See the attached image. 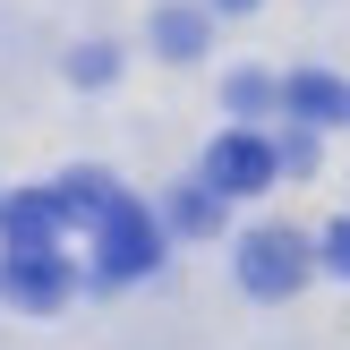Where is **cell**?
Wrapping results in <instances>:
<instances>
[{
    "label": "cell",
    "instance_id": "cell-1",
    "mask_svg": "<svg viewBox=\"0 0 350 350\" xmlns=\"http://www.w3.org/2000/svg\"><path fill=\"white\" fill-rule=\"evenodd\" d=\"M154 256H163L154 214H146L137 197H120L111 214L94 222V273H103V282H137V273H154Z\"/></svg>",
    "mask_w": 350,
    "mask_h": 350
},
{
    "label": "cell",
    "instance_id": "cell-2",
    "mask_svg": "<svg viewBox=\"0 0 350 350\" xmlns=\"http://www.w3.org/2000/svg\"><path fill=\"white\" fill-rule=\"evenodd\" d=\"M273 171H282V154H273L256 129H231V137L205 146V188H222V197H265Z\"/></svg>",
    "mask_w": 350,
    "mask_h": 350
},
{
    "label": "cell",
    "instance_id": "cell-3",
    "mask_svg": "<svg viewBox=\"0 0 350 350\" xmlns=\"http://www.w3.org/2000/svg\"><path fill=\"white\" fill-rule=\"evenodd\" d=\"M239 282H248L256 299H291V291L308 282V239L299 231H248L239 239Z\"/></svg>",
    "mask_w": 350,
    "mask_h": 350
},
{
    "label": "cell",
    "instance_id": "cell-4",
    "mask_svg": "<svg viewBox=\"0 0 350 350\" xmlns=\"http://www.w3.org/2000/svg\"><path fill=\"white\" fill-rule=\"evenodd\" d=\"M60 197L51 188H26V197H9L0 205V231H9V256H51L60 248Z\"/></svg>",
    "mask_w": 350,
    "mask_h": 350
},
{
    "label": "cell",
    "instance_id": "cell-5",
    "mask_svg": "<svg viewBox=\"0 0 350 350\" xmlns=\"http://www.w3.org/2000/svg\"><path fill=\"white\" fill-rule=\"evenodd\" d=\"M0 291H9V299L26 308V317H51V308L68 299V265H60V248H51V256H9Z\"/></svg>",
    "mask_w": 350,
    "mask_h": 350
},
{
    "label": "cell",
    "instance_id": "cell-6",
    "mask_svg": "<svg viewBox=\"0 0 350 350\" xmlns=\"http://www.w3.org/2000/svg\"><path fill=\"white\" fill-rule=\"evenodd\" d=\"M282 103H291V120H299V129H325V120H350V94L334 77H325V68H299V77L282 85Z\"/></svg>",
    "mask_w": 350,
    "mask_h": 350
},
{
    "label": "cell",
    "instance_id": "cell-7",
    "mask_svg": "<svg viewBox=\"0 0 350 350\" xmlns=\"http://www.w3.org/2000/svg\"><path fill=\"white\" fill-rule=\"evenodd\" d=\"M51 197H60V214H68V222H103V214L120 205V188L103 180V171H68V180L51 188Z\"/></svg>",
    "mask_w": 350,
    "mask_h": 350
},
{
    "label": "cell",
    "instance_id": "cell-8",
    "mask_svg": "<svg viewBox=\"0 0 350 350\" xmlns=\"http://www.w3.org/2000/svg\"><path fill=\"white\" fill-rule=\"evenodd\" d=\"M154 43H163L171 60H197V51H205V17L197 9H163V17H154Z\"/></svg>",
    "mask_w": 350,
    "mask_h": 350
},
{
    "label": "cell",
    "instance_id": "cell-9",
    "mask_svg": "<svg viewBox=\"0 0 350 350\" xmlns=\"http://www.w3.org/2000/svg\"><path fill=\"white\" fill-rule=\"evenodd\" d=\"M214 214H222V188H188V197L171 205V222H180V231H214Z\"/></svg>",
    "mask_w": 350,
    "mask_h": 350
},
{
    "label": "cell",
    "instance_id": "cell-10",
    "mask_svg": "<svg viewBox=\"0 0 350 350\" xmlns=\"http://www.w3.org/2000/svg\"><path fill=\"white\" fill-rule=\"evenodd\" d=\"M325 265H334V273H342V282H350V214L334 222V231H325Z\"/></svg>",
    "mask_w": 350,
    "mask_h": 350
},
{
    "label": "cell",
    "instance_id": "cell-11",
    "mask_svg": "<svg viewBox=\"0 0 350 350\" xmlns=\"http://www.w3.org/2000/svg\"><path fill=\"white\" fill-rule=\"evenodd\" d=\"M265 94H273L265 77H231V111H265Z\"/></svg>",
    "mask_w": 350,
    "mask_h": 350
},
{
    "label": "cell",
    "instance_id": "cell-12",
    "mask_svg": "<svg viewBox=\"0 0 350 350\" xmlns=\"http://www.w3.org/2000/svg\"><path fill=\"white\" fill-rule=\"evenodd\" d=\"M222 9H256V0H222Z\"/></svg>",
    "mask_w": 350,
    "mask_h": 350
}]
</instances>
